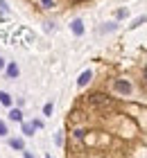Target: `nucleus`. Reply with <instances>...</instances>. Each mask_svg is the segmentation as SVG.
<instances>
[{
    "label": "nucleus",
    "instance_id": "obj_1",
    "mask_svg": "<svg viewBox=\"0 0 147 158\" xmlns=\"http://www.w3.org/2000/svg\"><path fill=\"white\" fill-rule=\"evenodd\" d=\"M91 104L95 106V109H100V111H111V109H115V102L109 95H104V93H95V95H91Z\"/></svg>",
    "mask_w": 147,
    "mask_h": 158
},
{
    "label": "nucleus",
    "instance_id": "obj_2",
    "mask_svg": "<svg viewBox=\"0 0 147 158\" xmlns=\"http://www.w3.org/2000/svg\"><path fill=\"white\" fill-rule=\"evenodd\" d=\"M113 88L120 93V95H131V90H134L127 79H115V81H113Z\"/></svg>",
    "mask_w": 147,
    "mask_h": 158
},
{
    "label": "nucleus",
    "instance_id": "obj_3",
    "mask_svg": "<svg viewBox=\"0 0 147 158\" xmlns=\"http://www.w3.org/2000/svg\"><path fill=\"white\" fill-rule=\"evenodd\" d=\"M5 73H7V77H9V79H18L20 70H18V66H16L14 61H9V66H5Z\"/></svg>",
    "mask_w": 147,
    "mask_h": 158
},
{
    "label": "nucleus",
    "instance_id": "obj_4",
    "mask_svg": "<svg viewBox=\"0 0 147 158\" xmlns=\"http://www.w3.org/2000/svg\"><path fill=\"white\" fill-rule=\"evenodd\" d=\"M70 30H72L75 36H82V34H84V23L79 18H75V20H72V25H70Z\"/></svg>",
    "mask_w": 147,
    "mask_h": 158
},
{
    "label": "nucleus",
    "instance_id": "obj_5",
    "mask_svg": "<svg viewBox=\"0 0 147 158\" xmlns=\"http://www.w3.org/2000/svg\"><path fill=\"white\" fill-rule=\"evenodd\" d=\"M91 77H93L91 70H84V73L79 75V79H77V86H79V88H84V86H86L88 81H91Z\"/></svg>",
    "mask_w": 147,
    "mask_h": 158
},
{
    "label": "nucleus",
    "instance_id": "obj_6",
    "mask_svg": "<svg viewBox=\"0 0 147 158\" xmlns=\"http://www.w3.org/2000/svg\"><path fill=\"white\" fill-rule=\"evenodd\" d=\"M11 102H14V99H11V95H9V93L0 90V104H2V106H11Z\"/></svg>",
    "mask_w": 147,
    "mask_h": 158
},
{
    "label": "nucleus",
    "instance_id": "obj_7",
    "mask_svg": "<svg viewBox=\"0 0 147 158\" xmlns=\"http://www.w3.org/2000/svg\"><path fill=\"white\" fill-rule=\"evenodd\" d=\"M9 118H11V120H14V122H20V120H23V113H20V111H18V109H14V111H11V113H9Z\"/></svg>",
    "mask_w": 147,
    "mask_h": 158
},
{
    "label": "nucleus",
    "instance_id": "obj_8",
    "mask_svg": "<svg viewBox=\"0 0 147 158\" xmlns=\"http://www.w3.org/2000/svg\"><path fill=\"white\" fill-rule=\"evenodd\" d=\"M9 145H11L14 149H23V140H20V138H11Z\"/></svg>",
    "mask_w": 147,
    "mask_h": 158
},
{
    "label": "nucleus",
    "instance_id": "obj_9",
    "mask_svg": "<svg viewBox=\"0 0 147 158\" xmlns=\"http://www.w3.org/2000/svg\"><path fill=\"white\" fill-rule=\"evenodd\" d=\"M43 9H54V0H39Z\"/></svg>",
    "mask_w": 147,
    "mask_h": 158
},
{
    "label": "nucleus",
    "instance_id": "obj_10",
    "mask_svg": "<svg viewBox=\"0 0 147 158\" xmlns=\"http://www.w3.org/2000/svg\"><path fill=\"white\" fill-rule=\"evenodd\" d=\"M23 133H25V135H32V133H34V124H27V122H23Z\"/></svg>",
    "mask_w": 147,
    "mask_h": 158
},
{
    "label": "nucleus",
    "instance_id": "obj_11",
    "mask_svg": "<svg viewBox=\"0 0 147 158\" xmlns=\"http://www.w3.org/2000/svg\"><path fill=\"white\" fill-rule=\"evenodd\" d=\"M50 113H52V102H48L43 106V115H50Z\"/></svg>",
    "mask_w": 147,
    "mask_h": 158
},
{
    "label": "nucleus",
    "instance_id": "obj_12",
    "mask_svg": "<svg viewBox=\"0 0 147 158\" xmlns=\"http://www.w3.org/2000/svg\"><path fill=\"white\" fill-rule=\"evenodd\" d=\"M0 135H7V124L0 120Z\"/></svg>",
    "mask_w": 147,
    "mask_h": 158
},
{
    "label": "nucleus",
    "instance_id": "obj_13",
    "mask_svg": "<svg viewBox=\"0 0 147 158\" xmlns=\"http://www.w3.org/2000/svg\"><path fill=\"white\" fill-rule=\"evenodd\" d=\"M115 16H118V18H124V16H127V9H120V11L115 14Z\"/></svg>",
    "mask_w": 147,
    "mask_h": 158
},
{
    "label": "nucleus",
    "instance_id": "obj_14",
    "mask_svg": "<svg viewBox=\"0 0 147 158\" xmlns=\"http://www.w3.org/2000/svg\"><path fill=\"white\" fill-rule=\"evenodd\" d=\"M5 66H7V63H5V59H2V56H0V70H5Z\"/></svg>",
    "mask_w": 147,
    "mask_h": 158
},
{
    "label": "nucleus",
    "instance_id": "obj_15",
    "mask_svg": "<svg viewBox=\"0 0 147 158\" xmlns=\"http://www.w3.org/2000/svg\"><path fill=\"white\" fill-rule=\"evenodd\" d=\"M23 158H34V156H32V154H27V152H25V154H23Z\"/></svg>",
    "mask_w": 147,
    "mask_h": 158
},
{
    "label": "nucleus",
    "instance_id": "obj_16",
    "mask_svg": "<svg viewBox=\"0 0 147 158\" xmlns=\"http://www.w3.org/2000/svg\"><path fill=\"white\" fill-rule=\"evenodd\" d=\"M45 158H52V156H45Z\"/></svg>",
    "mask_w": 147,
    "mask_h": 158
}]
</instances>
